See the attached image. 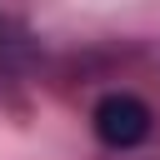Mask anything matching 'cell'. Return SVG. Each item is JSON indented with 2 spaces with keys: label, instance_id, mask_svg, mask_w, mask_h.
<instances>
[{
  "label": "cell",
  "instance_id": "obj_1",
  "mask_svg": "<svg viewBox=\"0 0 160 160\" xmlns=\"http://www.w3.org/2000/svg\"><path fill=\"white\" fill-rule=\"evenodd\" d=\"M90 125H95L100 145H110V150H135V145L150 135V105H145L140 95H130V90H110V95L95 100Z\"/></svg>",
  "mask_w": 160,
  "mask_h": 160
}]
</instances>
